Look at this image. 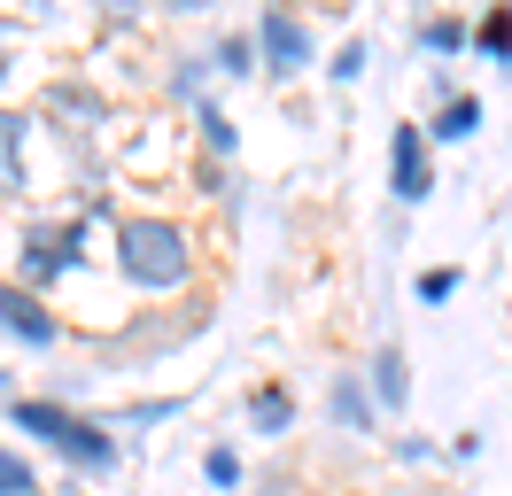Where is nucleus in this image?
Here are the masks:
<instances>
[{"mask_svg": "<svg viewBox=\"0 0 512 496\" xmlns=\"http://www.w3.org/2000/svg\"><path fill=\"white\" fill-rule=\"evenodd\" d=\"M39 481H32V465L16 458V450H0V496H32Z\"/></svg>", "mask_w": 512, "mask_h": 496, "instance_id": "obj_12", "label": "nucleus"}, {"mask_svg": "<svg viewBox=\"0 0 512 496\" xmlns=\"http://www.w3.org/2000/svg\"><path fill=\"white\" fill-rule=\"evenodd\" d=\"M218 62H225V70H249V39L233 31V39H225V47H218Z\"/></svg>", "mask_w": 512, "mask_h": 496, "instance_id": "obj_18", "label": "nucleus"}, {"mask_svg": "<svg viewBox=\"0 0 512 496\" xmlns=\"http://www.w3.org/2000/svg\"><path fill=\"white\" fill-rule=\"evenodd\" d=\"M474 39L489 47V55H505V62H512V8H489V16L474 24Z\"/></svg>", "mask_w": 512, "mask_h": 496, "instance_id": "obj_9", "label": "nucleus"}, {"mask_svg": "<svg viewBox=\"0 0 512 496\" xmlns=\"http://www.w3.org/2000/svg\"><path fill=\"white\" fill-rule=\"evenodd\" d=\"M357 70H365V47H357V39H350V47L334 55V78H357Z\"/></svg>", "mask_w": 512, "mask_h": 496, "instance_id": "obj_19", "label": "nucleus"}, {"mask_svg": "<svg viewBox=\"0 0 512 496\" xmlns=\"http://www.w3.org/2000/svg\"><path fill=\"white\" fill-rule=\"evenodd\" d=\"M210 481H218V489H233V481H241V458H233V450H210Z\"/></svg>", "mask_w": 512, "mask_h": 496, "instance_id": "obj_17", "label": "nucleus"}, {"mask_svg": "<svg viewBox=\"0 0 512 496\" xmlns=\"http://www.w3.org/2000/svg\"><path fill=\"white\" fill-rule=\"evenodd\" d=\"M70 256H78V225H70V233H32V248H24V272H32V279H55Z\"/></svg>", "mask_w": 512, "mask_h": 496, "instance_id": "obj_6", "label": "nucleus"}, {"mask_svg": "<svg viewBox=\"0 0 512 496\" xmlns=\"http://www.w3.org/2000/svg\"><path fill=\"white\" fill-rule=\"evenodd\" d=\"M256 39H264L272 78H295V70L311 62V31H303V16H288V8H264V16H256Z\"/></svg>", "mask_w": 512, "mask_h": 496, "instance_id": "obj_3", "label": "nucleus"}, {"mask_svg": "<svg viewBox=\"0 0 512 496\" xmlns=\"http://www.w3.org/2000/svg\"><path fill=\"white\" fill-rule=\"evenodd\" d=\"M0 326H8L16 341H32V349H47V341H55V318H47L24 287H0Z\"/></svg>", "mask_w": 512, "mask_h": 496, "instance_id": "obj_5", "label": "nucleus"}, {"mask_svg": "<svg viewBox=\"0 0 512 496\" xmlns=\"http://www.w3.org/2000/svg\"><path fill=\"white\" fill-rule=\"evenodd\" d=\"M16 427L47 434L55 450H63L70 465H86V473H109L117 465V442L94 427V419H78V411H63V403H16Z\"/></svg>", "mask_w": 512, "mask_h": 496, "instance_id": "obj_2", "label": "nucleus"}, {"mask_svg": "<svg viewBox=\"0 0 512 496\" xmlns=\"http://www.w3.org/2000/svg\"><path fill=\"white\" fill-rule=\"evenodd\" d=\"M373 396H381L388 411L412 396V380H404V349H381V365H373Z\"/></svg>", "mask_w": 512, "mask_h": 496, "instance_id": "obj_8", "label": "nucleus"}, {"mask_svg": "<svg viewBox=\"0 0 512 496\" xmlns=\"http://www.w3.org/2000/svg\"><path fill=\"white\" fill-rule=\"evenodd\" d=\"M24 186V124L0 109V194H16Z\"/></svg>", "mask_w": 512, "mask_h": 496, "instance_id": "obj_7", "label": "nucleus"}, {"mask_svg": "<svg viewBox=\"0 0 512 496\" xmlns=\"http://www.w3.org/2000/svg\"><path fill=\"white\" fill-rule=\"evenodd\" d=\"M388 186H396L404 202L427 194V132H419V124H396V140H388Z\"/></svg>", "mask_w": 512, "mask_h": 496, "instance_id": "obj_4", "label": "nucleus"}, {"mask_svg": "<svg viewBox=\"0 0 512 496\" xmlns=\"http://www.w3.org/2000/svg\"><path fill=\"white\" fill-rule=\"evenodd\" d=\"M8 47H16V31H8V24H0V55H8Z\"/></svg>", "mask_w": 512, "mask_h": 496, "instance_id": "obj_20", "label": "nucleus"}, {"mask_svg": "<svg viewBox=\"0 0 512 496\" xmlns=\"http://www.w3.org/2000/svg\"><path fill=\"white\" fill-rule=\"evenodd\" d=\"M419 39H427V47H466V24H458V16H435V24H419Z\"/></svg>", "mask_w": 512, "mask_h": 496, "instance_id": "obj_13", "label": "nucleus"}, {"mask_svg": "<svg viewBox=\"0 0 512 496\" xmlns=\"http://www.w3.org/2000/svg\"><path fill=\"white\" fill-rule=\"evenodd\" d=\"M117 264H125L132 287H179V279L194 272L187 233L163 225V217H125V225H117Z\"/></svg>", "mask_w": 512, "mask_h": 496, "instance_id": "obj_1", "label": "nucleus"}, {"mask_svg": "<svg viewBox=\"0 0 512 496\" xmlns=\"http://www.w3.org/2000/svg\"><path fill=\"white\" fill-rule=\"evenodd\" d=\"M443 295H458V272H419V303H443Z\"/></svg>", "mask_w": 512, "mask_h": 496, "instance_id": "obj_14", "label": "nucleus"}, {"mask_svg": "<svg viewBox=\"0 0 512 496\" xmlns=\"http://www.w3.org/2000/svg\"><path fill=\"white\" fill-rule=\"evenodd\" d=\"M202 140H210V148H218V155H225V148H233V124H225V117H218V109H202Z\"/></svg>", "mask_w": 512, "mask_h": 496, "instance_id": "obj_15", "label": "nucleus"}, {"mask_svg": "<svg viewBox=\"0 0 512 496\" xmlns=\"http://www.w3.org/2000/svg\"><path fill=\"white\" fill-rule=\"evenodd\" d=\"M249 411H256V427H264V434H280V427H288V419H295V403L280 396V388H264V396L249 403Z\"/></svg>", "mask_w": 512, "mask_h": 496, "instance_id": "obj_10", "label": "nucleus"}, {"mask_svg": "<svg viewBox=\"0 0 512 496\" xmlns=\"http://www.w3.org/2000/svg\"><path fill=\"white\" fill-rule=\"evenodd\" d=\"M474 124H481V101H474V93H458V101L443 109V140H466Z\"/></svg>", "mask_w": 512, "mask_h": 496, "instance_id": "obj_11", "label": "nucleus"}, {"mask_svg": "<svg viewBox=\"0 0 512 496\" xmlns=\"http://www.w3.org/2000/svg\"><path fill=\"white\" fill-rule=\"evenodd\" d=\"M334 411H342L350 427H365V388H334Z\"/></svg>", "mask_w": 512, "mask_h": 496, "instance_id": "obj_16", "label": "nucleus"}]
</instances>
